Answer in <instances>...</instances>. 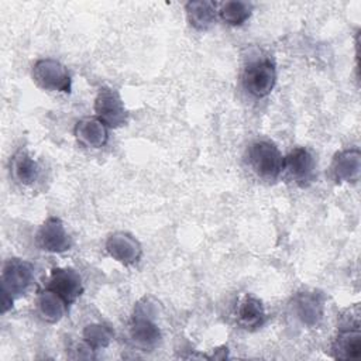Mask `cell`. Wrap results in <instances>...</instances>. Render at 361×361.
<instances>
[{"label":"cell","instance_id":"6da1fadb","mask_svg":"<svg viewBox=\"0 0 361 361\" xmlns=\"http://www.w3.org/2000/svg\"><path fill=\"white\" fill-rule=\"evenodd\" d=\"M283 162L285 157L271 141L259 140L252 142L248 148V164L262 179H276L283 171Z\"/></svg>","mask_w":361,"mask_h":361},{"label":"cell","instance_id":"7a4b0ae2","mask_svg":"<svg viewBox=\"0 0 361 361\" xmlns=\"http://www.w3.org/2000/svg\"><path fill=\"white\" fill-rule=\"evenodd\" d=\"M130 336L133 341L144 348H149L158 344L161 340V331L154 322V310L149 299H144L137 303L130 326Z\"/></svg>","mask_w":361,"mask_h":361},{"label":"cell","instance_id":"3957f363","mask_svg":"<svg viewBox=\"0 0 361 361\" xmlns=\"http://www.w3.org/2000/svg\"><path fill=\"white\" fill-rule=\"evenodd\" d=\"M32 79L41 89L45 90L69 93L72 87V79L65 65L51 58L35 62L32 66Z\"/></svg>","mask_w":361,"mask_h":361},{"label":"cell","instance_id":"277c9868","mask_svg":"<svg viewBox=\"0 0 361 361\" xmlns=\"http://www.w3.org/2000/svg\"><path fill=\"white\" fill-rule=\"evenodd\" d=\"M276 82L275 63L271 59L251 62L243 72V86L254 97L268 96Z\"/></svg>","mask_w":361,"mask_h":361},{"label":"cell","instance_id":"5b68a950","mask_svg":"<svg viewBox=\"0 0 361 361\" xmlns=\"http://www.w3.org/2000/svg\"><path fill=\"white\" fill-rule=\"evenodd\" d=\"M34 281V268L28 261L7 259L1 271V293L14 299L23 295Z\"/></svg>","mask_w":361,"mask_h":361},{"label":"cell","instance_id":"8992f818","mask_svg":"<svg viewBox=\"0 0 361 361\" xmlns=\"http://www.w3.org/2000/svg\"><path fill=\"white\" fill-rule=\"evenodd\" d=\"M94 113L107 127H120L127 123V111L120 94L111 87H100L94 99Z\"/></svg>","mask_w":361,"mask_h":361},{"label":"cell","instance_id":"52a82bcc","mask_svg":"<svg viewBox=\"0 0 361 361\" xmlns=\"http://www.w3.org/2000/svg\"><path fill=\"white\" fill-rule=\"evenodd\" d=\"M37 244L48 252H65L72 247L71 237L58 217L47 219L37 231Z\"/></svg>","mask_w":361,"mask_h":361},{"label":"cell","instance_id":"ba28073f","mask_svg":"<svg viewBox=\"0 0 361 361\" xmlns=\"http://www.w3.org/2000/svg\"><path fill=\"white\" fill-rule=\"evenodd\" d=\"M45 288L59 295L68 305H72L83 292L82 279L73 268H54Z\"/></svg>","mask_w":361,"mask_h":361},{"label":"cell","instance_id":"9c48e42d","mask_svg":"<svg viewBox=\"0 0 361 361\" xmlns=\"http://www.w3.org/2000/svg\"><path fill=\"white\" fill-rule=\"evenodd\" d=\"M283 169L296 185L305 188L314 178V158L309 149L298 147L285 157Z\"/></svg>","mask_w":361,"mask_h":361},{"label":"cell","instance_id":"30bf717a","mask_svg":"<svg viewBox=\"0 0 361 361\" xmlns=\"http://www.w3.org/2000/svg\"><path fill=\"white\" fill-rule=\"evenodd\" d=\"M106 250L116 261L124 265L135 264L142 254L140 243L131 234L123 231L114 233L107 238Z\"/></svg>","mask_w":361,"mask_h":361},{"label":"cell","instance_id":"8fae6325","mask_svg":"<svg viewBox=\"0 0 361 361\" xmlns=\"http://www.w3.org/2000/svg\"><path fill=\"white\" fill-rule=\"evenodd\" d=\"M78 142L86 148H102L109 140L107 126L97 117H86L75 127Z\"/></svg>","mask_w":361,"mask_h":361},{"label":"cell","instance_id":"7c38bea8","mask_svg":"<svg viewBox=\"0 0 361 361\" xmlns=\"http://www.w3.org/2000/svg\"><path fill=\"white\" fill-rule=\"evenodd\" d=\"M237 323L245 330H255L265 322V309L259 299L252 295L240 298L235 306Z\"/></svg>","mask_w":361,"mask_h":361},{"label":"cell","instance_id":"4fadbf2b","mask_svg":"<svg viewBox=\"0 0 361 361\" xmlns=\"http://www.w3.org/2000/svg\"><path fill=\"white\" fill-rule=\"evenodd\" d=\"M333 175L338 182H357L361 172V154L357 148L345 149L333 161Z\"/></svg>","mask_w":361,"mask_h":361},{"label":"cell","instance_id":"5bb4252c","mask_svg":"<svg viewBox=\"0 0 361 361\" xmlns=\"http://www.w3.org/2000/svg\"><path fill=\"white\" fill-rule=\"evenodd\" d=\"M295 309L306 326H316L323 317V296L317 292H302L295 298Z\"/></svg>","mask_w":361,"mask_h":361},{"label":"cell","instance_id":"9a60e30c","mask_svg":"<svg viewBox=\"0 0 361 361\" xmlns=\"http://www.w3.org/2000/svg\"><path fill=\"white\" fill-rule=\"evenodd\" d=\"M331 354L338 360H355L361 355L360 329L340 330L331 344Z\"/></svg>","mask_w":361,"mask_h":361},{"label":"cell","instance_id":"2e32d148","mask_svg":"<svg viewBox=\"0 0 361 361\" xmlns=\"http://www.w3.org/2000/svg\"><path fill=\"white\" fill-rule=\"evenodd\" d=\"M68 303L55 292L49 290V289H44L41 292H38L37 296V309L39 316L48 322V323H55L59 322L65 312L68 310Z\"/></svg>","mask_w":361,"mask_h":361},{"label":"cell","instance_id":"e0dca14e","mask_svg":"<svg viewBox=\"0 0 361 361\" xmlns=\"http://www.w3.org/2000/svg\"><path fill=\"white\" fill-rule=\"evenodd\" d=\"M11 175L21 185H32L38 179L39 166L25 149H18L11 158Z\"/></svg>","mask_w":361,"mask_h":361},{"label":"cell","instance_id":"ac0fdd59","mask_svg":"<svg viewBox=\"0 0 361 361\" xmlns=\"http://www.w3.org/2000/svg\"><path fill=\"white\" fill-rule=\"evenodd\" d=\"M185 10L190 25L196 30H207L216 20V4L213 1H189Z\"/></svg>","mask_w":361,"mask_h":361},{"label":"cell","instance_id":"d6986e66","mask_svg":"<svg viewBox=\"0 0 361 361\" xmlns=\"http://www.w3.org/2000/svg\"><path fill=\"white\" fill-rule=\"evenodd\" d=\"M252 6L247 1H226L221 4L219 14L228 25H241L251 16Z\"/></svg>","mask_w":361,"mask_h":361},{"label":"cell","instance_id":"ffe728a7","mask_svg":"<svg viewBox=\"0 0 361 361\" xmlns=\"http://www.w3.org/2000/svg\"><path fill=\"white\" fill-rule=\"evenodd\" d=\"M111 338H113L111 330L99 323L89 324L83 330V340H85L86 345H89L93 351L107 347L109 343L111 341Z\"/></svg>","mask_w":361,"mask_h":361},{"label":"cell","instance_id":"44dd1931","mask_svg":"<svg viewBox=\"0 0 361 361\" xmlns=\"http://www.w3.org/2000/svg\"><path fill=\"white\" fill-rule=\"evenodd\" d=\"M347 329H360V309L355 305L351 309H347L340 320V330Z\"/></svg>","mask_w":361,"mask_h":361}]
</instances>
